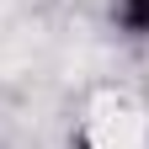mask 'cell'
I'll list each match as a JSON object with an SVG mask.
<instances>
[{"label": "cell", "instance_id": "cell-1", "mask_svg": "<svg viewBox=\"0 0 149 149\" xmlns=\"http://www.w3.org/2000/svg\"><path fill=\"white\" fill-rule=\"evenodd\" d=\"M107 22L117 27L123 37L144 43V37H149V0H107Z\"/></svg>", "mask_w": 149, "mask_h": 149}, {"label": "cell", "instance_id": "cell-2", "mask_svg": "<svg viewBox=\"0 0 149 149\" xmlns=\"http://www.w3.org/2000/svg\"><path fill=\"white\" fill-rule=\"evenodd\" d=\"M69 149H107V144H96V139H91V133H80V139H74Z\"/></svg>", "mask_w": 149, "mask_h": 149}]
</instances>
